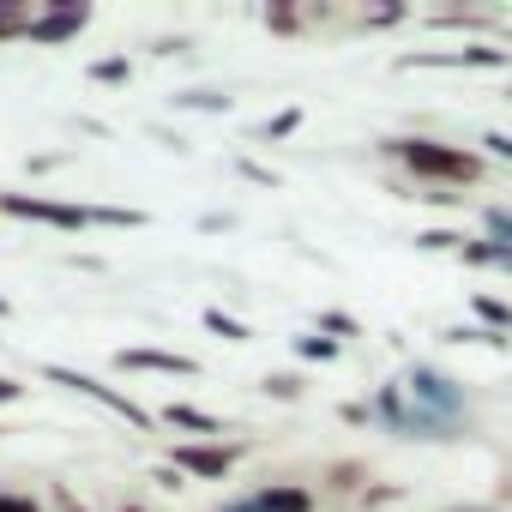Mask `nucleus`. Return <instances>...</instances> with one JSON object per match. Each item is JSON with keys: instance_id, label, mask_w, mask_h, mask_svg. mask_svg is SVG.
Returning a JSON list of instances; mask_svg holds the SVG:
<instances>
[{"instance_id": "obj_13", "label": "nucleus", "mask_w": 512, "mask_h": 512, "mask_svg": "<svg viewBox=\"0 0 512 512\" xmlns=\"http://www.w3.org/2000/svg\"><path fill=\"white\" fill-rule=\"evenodd\" d=\"M302 109H278V115H266L260 127H253V139H260V145H278V139H290V133H302Z\"/></svg>"}, {"instance_id": "obj_6", "label": "nucleus", "mask_w": 512, "mask_h": 512, "mask_svg": "<svg viewBox=\"0 0 512 512\" xmlns=\"http://www.w3.org/2000/svg\"><path fill=\"white\" fill-rule=\"evenodd\" d=\"M241 452H247V446H235V440H181V446L169 452V464H175L181 476H205V482H223V476L241 464Z\"/></svg>"}, {"instance_id": "obj_8", "label": "nucleus", "mask_w": 512, "mask_h": 512, "mask_svg": "<svg viewBox=\"0 0 512 512\" xmlns=\"http://www.w3.org/2000/svg\"><path fill=\"white\" fill-rule=\"evenodd\" d=\"M85 25H91V7H85V0H55L49 13H31L25 43H73Z\"/></svg>"}, {"instance_id": "obj_39", "label": "nucleus", "mask_w": 512, "mask_h": 512, "mask_svg": "<svg viewBox=\"0 0 512 512\" xmlns=\"http://www.w3.org/2000/svg\"><path fill=\"white\" fill-rule=\"evenodd\" d=\"M0 434H7V428H0Z\"/></svg>"}, {"instance_id": "obj_35", "label": "nucleus", "mask_w": 512, "mask_h": 512, "mask_svg": "<svg viewBox=\"0 0 512 512\" xmlns=\"http://www.w3.org/2000/svg\"><path fill=\"white\" fill-rule=\"evenodd\" d=\"M452 512H500V506H452Z\"/></svg>"}, {"instance_id": "obj_29", "label": "nucleus", "mask_w": 512, "mask_h": 512, "mask_svg": "<svg viewBox=\"0 0 512 512\" xmlns=\"http://www.w3.org/2000/svg\"><path fill=\"white\" fill-rule=\"evenodd\" d=\"M151 482H157V488H169V494H175V488H181V470H175V464H157V470H151Z\"/></svg>"}, {"instance_id": "obj_4", "label": "nucleus", "mask_w": 512, "mask_h": 512, "mask_svg": "<svg viewBox=\"0 0 512 512\" xmlns=\"http://www.w3.org/2000/svg\"><path fill=\"white\" fill-rule=\"evenodd\" d=\"M43 380H49V386H67V392H79V398H91V404H103L109 416H121V422H133L139 434H151V428H157V416H151L145 404H133L127 392H115V386H103L97 374H79V368H67V362H49V368H43Z\"/></svg>"}, {"instance_id": "obj_34", "label": "nucleus", "mask_w": 512, "mask_h": 512, "mask_svg": "<svg viewBox=\"0 0 512 512\" xmlns=\"http://www.w3.org/2000/svg\"><path fill=\"white\" fill-rule=\"evenodd\" d=\"M500 500H512V476H506V482H500ZM500 500H494V506H500Z\"/></svg>"}, {"instance_id": "obj_36", "label": "nucleus", "mask_w": 512, "mask_h": 512, "mask_svg": "<svg viewBox=\"0 0 512 512\" xmlns=\"http://www.w3.org/2000/svg\"><path fill=\"white\" fill-rule=\"evenodd\" d=\"M0 320H13V302H7V296H0Z\"/></svg>"}, {"instance_id": "obj_19", "label": "nucleus", "mask_w": 512, "mask_h": 512, "mask_svg": "<svg viewBox=\"0 0 512 512\" xmlns=\"http://www.w3.org/2000/svg\"><path fill=\"white\" fill-rule=\"evenodd\" d=\"M25 31H31V7L25 0H0V43H13Z\"/></svg>"}, {"instance_id": "obj_28", "label": "nucleus", "mask_w": 512, "mask_h": 512, "mask_svg": "<svg viewBox=\"0 0 512 512\" xmlns=\"http://www.w3.org/2000/svg\"><path fill=\"white\" fill-rule=\"evenodd\" d=\"M25 398V380H13V374H0V410H7V404H19Z\"/></svg>"}, {"instance_id": "obj_26", "label": "nucleus", "mask_w": 512, "mask_h": 512, "mask_svg": "<svg viewBox=\"0 0 512 512\" xmlns=\"http://www.w3.org/2000/svg\"><path fill=\"white\" fill-rule=\"evenodd\" d=\"M482 151H488L494 163H512V139H506V133H482Z\"/></svg>"}, {"instance_id": "obj_25", "label": "nucleus", "mask_w": 512, "mask_h": 512, "mask_svg": "<svg viewBox=\"0 0 512 512\" xmlns=\"http://www.w3.org/2000/svg\"><path fill=\"white\" fill-rule=\"evenodd\" d=\"M320 332H326V338H338V344H344V338H362V326H356L350 314H320Z\"/></svg>"}, {"instance_id": "obj_21", "label": "nucleus", "mask_w": 512, "mask_h": 512, "mask_svg": "<svg viewBox=\"0 0 512 512\" xmlns=\"http://www.w3.org/2000/svg\"><path fill=\"white\" fill-rule=\"evenodd\" d=\"M260 392H266V398H278V404H296L308 386H302V374H266V380H260Z\"/></svg>"}, {"instance_id": "obj_31", "label": "nucleus", "mask_w": 512, "mask_h": 512, "mask_svg": "<svg viewBox=\"0 0 512 512\" xmlns=\"http://www.w3.org/2000/svg\"><path fill=\"white\" fill-rule=\"evenodd\" d=\"M217 512H266V506H260V494H241V500H223Z\"/></svg>"}, {"instance_id": "obj_5", "label": "nucleus", "mask_w": 512, "mask_h": 512, "mask_svg": "<svg viewBox=\"0 0 512 512\" xmlns=\"http://www.w3.org/2000/svg\"><path fill=\"white\" fill-rule=\"evenodd\" d=\"M0 211L19 223H49V229H91V205H67V199H43V193H0Z\"/></svg>"}, {"instance_id": "obj_38", "label": "nucleus", "mask_w": 512, "mask_h": 512, "mask_svg": "<svg viewBox=\"0 0 512 512\" xmlns=\"http://www.w3.org/2000/svg\"><path fill=\"white\" fill-rule=\"evenodd\" d=\"M506 103H512V85H506Z\"/></svg>"}, {"instance_id": "obj_12", "label": "nucleus", "mask_w": 512, "mask_h": 512, "mask_svg": "<svg viewBox=\"0 0 512 512\" xmlns=\"http://www.w3.org/2000/svg\"><path fill=\"white\" fill-rule=\"evenodd\" d=\"M470 314H476V326H482V332H500V338H512V302L470 296Z\"/></svg>"}, {"instance_id": "obj_18", "label": "nucleus", "mask_w": 512, "mask_h": 512, "mask_svg": "<svg viewBox=\"0 0 512 512\" xmlns=\"http://www.w3.org/2000/svg\"><path fill=\"white\" fill-rule=\"evenodd\" d=\"M296 356H302V362H338V356H344V344H338V338H326V332H308V338H296Z\"/></svg>"}, {"instance_id": "obj_1", "label": "nucleus", "mask_w": 512, "mask_h": 512, "mask_svg": "<svg viewBox=\"0 0 512 512\" xmlns=\"http://www.w3.org/2000/svg\"><path fill=\"white\" fill-rule=\"evenodd\" d=\"M380 157L398 163L416 187H476L488 175V157L482 151H464V145H446V139H428V133H398V139H380Z\"/></svg>"}, {"instance_id": "obj_2", "label": "nucleus", "mask_w": 512, "mask_h": 512, "mask_svg": "<svg viewBox=\"0 0 512 512\" xmlns=\"http://www.w3.org/2000/svg\"><path fill=\"white\" fill-rule=\"evenodd\" d=\"M368 404V422L374 428H386V434H398V440H428V446H446V440H464L470 434V422H440V416H428V410H416L410 398H404V386L398 380H386L374 398H362Z\"/></svg>"}, {"instance_id": "obj_24", "label": "nucleus", "mask_w": 512, "mask_h": 512, "mask_svg": "<svg viewBox=\"0 0 512 512\" xmlns=\"http://www.w3.org/2000/svg\"><path fill=\"white\" fill-rule=\"evenodd\" d=\"M266 31L296 37V31H302V13H296V7H266Z\"/></svg>"}, {"instance_id": "obj_15", "label": "nucleus", "mask_w": 512, "mask_h": 512, "mask_svg": "<svg viewBox=\"0 0 512 512\" xmlns=\"http://www.w3.org/2000/svg\"><path fill=\"white\" fill-rule=\"evenodd\" d=\"M169 103H175V109H199V115H229V103H235V97H223V91H205V85H193V91H175Z\"/></svg>"}, {"instance_id": "obj_10", "label": "nucleus", "mask_w": 512, "mask_h": 512, "mask_svg": "<svg viewBox=\"0 0 512 512\" xmlns=\"http://www.w3.org/2000/svg\"><path fill=\"white\" fill-rule=\"evenodd\" d=\"M157 422L187 428V434H205V440H223V422H217L211 410H199V404H163V410H157Z\"/></svg>"}, {"instance_id": "obj_3", "label": "nucleus", "mask_w": 512, "mask_h": 512, "mask_svg": "<svg viewBox=\"0 0 512 512\" xmlns=\"http://www.w3.org/2000/svg\"><path fill=\"white\" fill-rule=\"evenodd\" d=\"M398 386H404V398H410L416 410H428V416H440V422H464V380H452L446 368L410 362V368L398 374Z\"/></svg>"}, {"instance_id": "obj_7", "label": "nucleus", "mask_w": 512, "mask_h": 512, "mask_svg": "<svg viewBox=\"0 0 512 512\" xmlns=\"http://www.w3.org/2000/svg\"><path fill=\"white\" fill-rule=\"evenodd\" d=\"M398 73H464V67H512V49H494V43H464V49H446V55H398L392 61Z\"/></svg>"}, {"instance_id": "obj_20", "label": "nucleus", "mask_w": 512, "mask_h": 512, "mask_svg": "<svg viewBox=\"0 0 512 512\" xmlns=\"http://www.w3.org/2000/svg\"><path fill=\"white\" fill-rule=\"evenodd\" d=\"M205 332H217L223 344H247V338H253V332H247L235 314H223V308H205Z\"/></svg>"}, {"instance_id": "obj_27", "label": "nucleus", "mask_w": 512, "mask_h": 512, "mask_svg": "<svg viewBox=\"0 0 512 512\" xmlns=\"http://www.w3.org/2000/svg\"><path fill=\"white\" fill-rule=\"evenodd\" d=\"M0 512H43V500H31V494H0Z\"/></svg>"}, {"instance_id": "obj_17", "label": "nucleus", "mask_w": 512, "mask_h": 512, "mask_svg": "<svg viewBox=\"0 0 512 512\" xmlns=\"http://www.w3.org/2000/svg\"><path fill=\"white\" fill-rule=\"evenodd\" d=\"M91 223H103V229H145L151 217L145 211H127V205H91Z\"/></svg>"}, {"instance_id": "obj_30", "label": "nucleus", "mask_w": 512, "mask_h": 512, "mask_svg": "<svg viewBox=\"0 0 512 512\" xmlns=\"http://www.w3.org/2000/svg\"><path fill=\"white\" fill-rule=\"evenodd\" d=\"M241 175H247V181H260V187H278V175H272L266 163H241Z\"/></svg>"}, {"instance_id": "obj_11", "label": "nucleus", "mask_w": 512, "mask_h": 512, "mask_svg": "<svg viewBox=\"0 0 512 512\" xmlns=\"http://www.w3.org/2000/svg\"><path fill=\"white\" fill-rule=\"evenodd\" d=\"M253 494H260L266 512H314V494L296 488V482H266V488H253Z\"/></svg>"}, {"instance_id": "obj_14", "label": "nucleus", "mask_w": 512, "mask_h": 512, "mask_svg": "<svg viewBox=\"0 0 512 512\" xmlns=\"http://www.w3.org/2000/svg\"><path fill=\"white\" fill-rule=\"evenodd\" d=\"M482 241H494L506 260H512V205H488L482 211Z\"/></svg>"}, {"instance_id": "obj_32", "label": "nucleus", "mask_w": 512, "mask_h": 512, "mask_svg": "<svg viewBox=\"0 0 512 512\" xmlns=\"http://www.w3.org/2000/svg\"><path fill=\"white\" fill-rule=\"evenodd\" d=\"M338 416H344V422H350V428H368V404H362V398H356V404H344V410H338Z\"/></svg>"}, {"instance_id": "obj_23", "label": "nucleus", "mask_w": 512, "mask_h": 512, "mask_svg": "<svg viewBox=\"0 0 512 512\" xmlns=\"http://www.w3.org/2000/svg\"><path fill=\"white\" fill-rule=\"evenodd\" d=\"M404 19H410V7H398V0H386V7L362 13V31H386V25H404Z\"/></svg>"}, {"instance_id": "obj_22", "label": "nucleus", "mask_w": 512, "mask_h": 512, "mask_svg": "<svg viewBox=\"0 0 512 512\" xmlns=\"http://www.w3.org/2000/svg\"><path fill=\"white\" fill-rule=\"evenodd\" d=\"M416 247H422V253H458V247H464V235H458V229H422V235H416Z\"/></svg>"}, {"instance_id": "obj_33", "label": "nucleus", "mask_w": 512, "mask_h": 512, "mask_svg": "<svg viewBox=\"0 0 512 512\" xmlns=\"http://www.w3.org/2000/svg\"><path fill=\"white\" fill-rule=\"evenodd\" d=\"M55 512H85V506H79V500H73L67 488H55Z\"/></svg>"}, {"instance_id": "obj_37", "label": "nucleus", "mask_w": 512, "mask_h": 512, "mask_svg": "<svg viewBox=\"0 0 512 512\" xmlns=\"http://www.w3.org/2000/svg\"><path fill=\"white\" fill-rule=\"evenodd\" d=\"M115 512H145V506H115Z\"/></svg>"}, {"instance_id": "obj_9", "label": "nucleus", "mask_w": 512, "mask_h": 512, "mask_svg": "<svg viewBox=\"0 0 512 512\" xmlns=\"http://www.w3.org/2000/svg\"><path fill=\"white\" fill-rule=\"evenodd\" d=\"M115 368H121V374H181V380H193V374H199V362H193V356H181V350H151V344L115 350Z\"/></svg>"}, {"instance_id": "obj_16", "label": "nucleus", "mask_w": 512, "mask_h": 512, "mask_svg": "<svg viewBox=\"0 0 512 512\" xmlns=\"http://www.w3.org/2000/svg\"><path fill=\"white\" fill-rule=\"evenodd\" d=\"M85 79H91V85H127V79H133V61H127V55H103V61L85 67Z\"/></svg>"}]
</instances>
